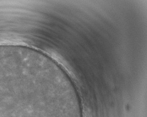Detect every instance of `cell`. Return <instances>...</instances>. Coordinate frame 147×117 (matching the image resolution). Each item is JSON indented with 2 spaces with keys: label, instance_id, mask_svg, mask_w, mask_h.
Masks as SVG:
<instances>
[{
  "label": "cell",
  "instance_id": "cell-1",
  "mask_svg": "<svg viewBox=\"0 0 147 117\" xmlns=\"http://www.w3.org/2000/svg\"><path fill=\"white\" fill-rule=\"evenodd\" d=\"M44 88L22 78L0 77V117H49Z\"/></svg>",
  "mask_w": 147,
  "mask_h": 117
}]
</instances>
